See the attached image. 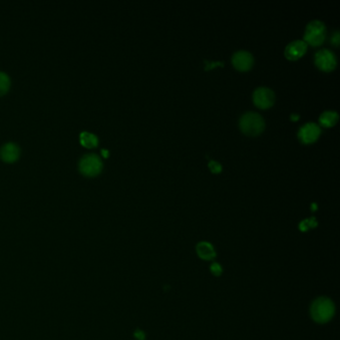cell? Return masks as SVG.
I'll return each mask as SVG.
<instances>
[{
  "mask_svg": "<svg viewBox=\"0 0 340 340\" xmlns=\"http://www.w3.org/2000/svg\"><path fill=\"white\" fill-rule=\"evenodd\" d=\"M335 306L333 301L326 297L320 296L313 300L310 305V315L317 323H326L334 315Z\"/></svg>",
  "mask_w": 340,
  "mask_h": 340,
  "instance_id": "1",
  "label": "cell"
},
{
  "mask_svg": "<svg viewBox=\"0 0 340 340\" xmlns=\"http://www.w3.org/2000/svg\"><path fill=\"white\" fill-rule=\"evenodd\" d=\"M264 126L265 123L262 116L255 112H247L240 119L241 130L249 136L258 135L263 131Z\"/></svg>",
  "mask_w": 340,
  "mask_h": 340,
  "instance_id": "2",
  "label": "cell"
},
{
  "mask_svg": "<svg viewBox=\"0 0 340 340\" xmlns=\"http://www.w3.org/2000/svg\"><path fill=\"white\" fill-rule=\"evenodd\" d=\"M325 33V24L320 20H312L306 25L303 41L306 44L308 43L312 46H318L324 41Z\"/></svg>",
  "mask_w": 340,
  "mask_h": 340,
  "instance_id": "3",
  "label": "cell"
},
{
  "mask_svg": "<svg viewBox=\"0 0 340 340\" xmlns=\"http://www.w3.org/2000/svg\"><path fill=\"white\" fill-rule=\"evenodd\" d=\"M103 169V163L99 156L95 154H89L84 156L79 163V170L87 177H94L101 173Z\"/></svg>",
  "mask_w": 340,
  "mask_h": 340,
  "instance_id": "4",
  "label": "cell"
},
{
  "mask_svg": "<svg viewBox=\"0 0 340 340\" xmlns=\"http://www.w3.org/2000/svg\"><path fill=\"white\" fill-rule=\"evenodd\" d=\"M314 61L316 66L323 71H331L335 68L337 60L335 54L329 49H320L314 55Z\"/></svg>",
  "mask_w": 340,
  "mask_h": 340,
  "instance_id": "5",
  "label": "cell"
},
{
  "mask_svg": "<svg viewBox=\"0 0 340 340\" xmlns=\"http://www.w3.org/2000/svg\"><path fill=\"white\" fill-rule=\"evenodd\" d=\"M253 99L255 105L261 109L271 107L275 101L274 92L268 87H257L254 91Z\"/></svg>",
  "mask_w": 340,
  "mask_h": 340,
  "instance_id": "6",
  "label": "cell"
},
{
  "mask_svg": "<svg viewBox=\"0 0 340 340\" xmlns=\"http://www.w3.org/2000/svg\"><path fill=\"white\" fill-rule=\"evenodd\" d=\"M320 127L313 122H308L302 125L298 130V138L304 144H310L317 140L320 135Z\"/></svg>",
  "mask_w": 340,
  "mask_h": 340,
  "instance_id": "7",
  "label": "cell"
},
{
  "mask_svg": "<svg viewBox=\"0 0 340 340\" xmlns=\"http://www.w3.org/2000/svg\"><path fill=\"white\" fill-rule=\"evenodd\" d=\"M232 61L238 70L247 71L254 64V56L247 50H239L234 53Z\"/></svg>",
  "mask_w": 340,
  "mask_h": 340,
  "instance_id": "8",
  "label": "cell"
},
{
  "mask_svg": "<svg viewBox=\"0 0 340 340\" xmlns=\"http://www.w3.org/2000/svg\"><path fill=\"white\" fill-rule=\"evenodd\" d=\"M306 49L307 44L303 40L296 39L287 44L284 50V55L286 56L287 59L296 60L306 52Z\"/></svg>",
  "mask_w": 340,
  "mask_h": 340,
  "instance_id": "9",
  "label": "cell"
},
{
  "mask_svg": "<svg viewBox=\"0 0 340 340\" xmlns=\"http://www.w3.org/2000/svg\"><path fill=\"white\" fill-rule=\"evenodd\" d=\"M1 159L6 163L15 162L19 157V148L14 143L5 144L0 151Z\"/></svg>",
  "mask_w": 340,
  "mask_h": 340,
  "instance_id": "10",
  "label": "cell"
},
{
  "mask_svg": "<svg viewBox=\"0 0 340 340\" xmlns=\"http://www.w3.org/2000/svg\"><path fill=\"white\" fill-rule=\"evenodd\" d=\"M197 254L203 259L211 260V259L215 258L216 251L210 243L201 242L197 245Z\"/></svg>",
  "mask_w": 340,
  "mask_h": 340,
  "instance_id": "11",
  "label": "cell"
},
{
  "mask_svg": "<svg viewBox=\"0 0 340 340\" xmlns=\"http://www.w3.org/2000/svg\"><path fill=\"white\" fill-rule=\"evenodd\" d=\"M338 120V114L335 111L327 110L321 113L319 116V123L324 127H331L333 126Z\"/></svg>",
  "mask_w": 340,
  "mask_h": 340,
  "instance_id": "12",
  "label": "cell"
},
{
  "mask_svg": "<svg viewBox=\"0 0 340 340\" xmlns=\"http://www.w3.org/2000/svg\"><path fill=\"white\" fill-rule=\"evenodd\" d=\"M80 143L86 148H95L98 145V138L91 133L83 132L80 134Z\"/></svg>",
  "mask_w": 340,
  "mask_h": 340,
  "instance_id": "13",
  "label": "cell"
},
{
  "mask_svg": "<svg viewBox=\"0 0 340 340\" xmlns=\"http://www.w3.org/2000/svg\"><path fill=\"white\" fill-rule=\"evenodd\" d=\"M10 86V79L7 76V74L0 72V96L4 95L8 90Z\"/></svg>",
  "mask_w": 340,
  "mask_h": 340,
  "instance_id": "14",
  "label": "cell"
},
{
  "mask_svg": "<svg viewBox=\"0 0 340 340\" xmlns=\"http://www.w3.org/2000/svg\"><path fill=\"white\" fill-rule=\"evenodd\" d=\"M316 225H317V223H316L315 219L314 218H310V219H307V220H304L303 222H301L299 224V228L302 231H306L309 227H314Z\"/></svg>",
  "mask_w": 340,
  "mask_h": 340,
  "instance_id": "15",
  "label": "cell"
},
{
  "mask_svg": "<svg viewBox=\"0 0 340 340\" xmlns=\"http://www.w3.org/2000/svg\"><path fill=\"white\" fill-rule=\"evenodd\" d=\"M209 167H210V169H211L213 173H220L222 169H223L222 165L219 162L215 161V160H211L209 162Z\"/></svg>",
  "mask_w": 340,
  "mask_h": 340,
  "instance_id": "16",
  "label": "cell"
},
{
  "mask_svg": "<svg viewBox=\"0 0 340 340\" xmlns=\"http://www.w3.org/2000/svg\"><path fill=\"white\" fill-rule=\"evenodd\" d=\"M224 65V62L222 61H218V62H209L207 60H205V69L206 70H209L211 68H214L215 66H223Z\"/></svg>",
  "mask_w": 340,
  "mask_h": 340,
  "instance_id": "17",
  "label": "cell"
},
{
  "mask_svg": "<svg viewBox=\"0 0 340 340\" xmlns=\"http://www.w3.org/2000/svg\"><path fill=\"white\" fill-rule=\"evenodd\" d=\"M211 270L214 274L220 275L222 273V266L219 263H213L211 266Z\"/></svg>",
  "mask_w": 340,
  "mask_h": 340,
  "instance_id": "18",
  "label": "cell"
},
{
  "mask_svg": "<svg viewBox=\"0 0 340 340\" xmlns=\"http://www.w3.org/2000/svg\"><path fill=\"white\" fill-rule=\"evenodd\" d=\"M331 43H332L333 45H335V46H338V45H339L340 36L339 31H338V30H336V31L333 33V35H332V37H331Z\"/></svg>",
  "mask_w": 340,
  "mask_h": 340,
  "instance_id": "19",
  "label": "cell"
},
{
  "mask_svg": "<svg viewBox=\"0 0 340 340\" xmlns=\"http://www.w3.org/2000/svg\"><path fill=\"white\" fill-rule=\"evenodd\" d=\"M290 118L292 119V120H294V121H296L298 118H299V115L298 114H291V116H290Z\"/></svg>",
  "mask_w": 340,
  "mask_h": 340,
  "instance_id": "20",
  "label": "cell"
},
{
  "mask_svg": "<svg viewBox=\"0 0 340 340\" xmlns=\"http://www.w3.org/2000/svg\"><path fill=\"white\" fill-rule=\"evenodd\" d=\"M102 154H103V156H104L105 158H107V157L109 156V152H108L107 150H102Z\"/></svg>",
  "mask_w": 340,
  "mask_h": 340,
  "instance_id": "21",
  "label": "cell"
}]
</instances>
